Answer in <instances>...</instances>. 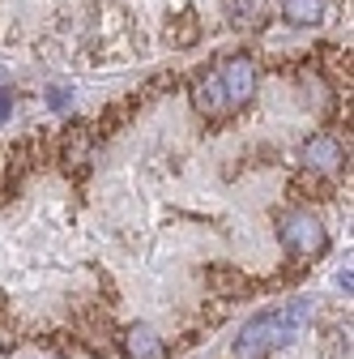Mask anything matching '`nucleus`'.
<instances>
[{"mask_svg":"<svg viewBox=\"0 0 354 359\" xmlns=\"http://www.w3.org/2000/svg\"><path fill=\"white\" fill-rule=\"evenodd\" d=\"M120 342H124V355H128V359H171V355H167V342H162L150 325H128Z\"/></svg>","mask_w":354,"mask_h":359,"instance_id":"39448f33","label":"nucleus"},{"mask_svg":"<svg viewBox=\"0 0 354 359\" xmlns=\"http://www.w3.org/2000/svg\"><path fill=\"white\" fill-rule=\"evenodd\" d=\"M218 81H222V95H227V107H231V103H248L256 95L260 77H256V65L248 56H231L222 65V77H218Z\"/></svg>","mask_w":354,"mask_h":359,"instance_id":"7ed1b4c3","label":"nucleus"},{"mask_svg":"<svg viewBox=\"0 0 354 359\" xmlns=\"http://www.w3.org/2000/svg\"><path fill=\"white\" fill-rule=\"evenodd\" d=\"M192 103H197V111H201V116H222V111H227V95H222V81H218V77L201 81V86L192 90Z\"/></svg>","mask_w":354,"mask_h":359,"instance_id":"423d86ee","label":"nucleus"},{"mask_svg":"<svg viewBox=\"0 0 354 359\" xmlns=\"http://www.w3.org/2000/svg\"><path fill=\"white\" fill-rule=\"evenodd\" d=\"M278 236L286 244V252L295 257H320L325 252V222L312 214V210H286L278 218Z\"/></svg>","mask_w":354,"mask_h":359,"instance_id":"f03ea898","label":"nucleus"},{"mask_svg":"<svg viewBox=\"0 0 354 359\" xmlns=\"http://www.w3.org/2000/svg\"><path fill=\"white\" fill-rule=\"evenodd\" d=\"M260 5H264V0H227L231 26H252V22L260 18Z\"/></svg>","mask_w":354,"mask_h":359,"instance_id":"6e6552de","label":"nucleus"},{"mask_svg":"<svg viewBox=\"0 0 354 359\" xmlns=\"http://www.w3.org/2000/svg\"><path fill=\"white\" fill-rule=\"evenodd\" d=\"M9 107H13V103H9V90H5V81H0V120L9 116Z\"/></svg>","mask_w":354,"mask_h":359,"instance_id":"9d476101","label":"nucleus"},{"mask_svg":"<svg viewBox=\"0 0 354 359\" xmlns=\"http://www.w3.org/2000/svg\"><path fill=\"white\" fill-rule=\"evenodd\" d=\"M48 103H52L56 111H69V107H73V90H69V86H48Z\"/></svg>","mask_w":354,"mask_h":359,"instance_id":"1a4fd4ad","label":"nucleus"},{"mask_svg":"<svg viewBox=\"0 0 354 359\" xmlns=\"http://www.w3.org/2000/svg\"><path fill=\"white\" fill-rule=\"evenodd\" d=\"M341 163H346V150H341V142L337 137H329V133H316L312 142L303 146V167L307 171H341Z\"/></svg>","mask_w":354,"mask_h":359,"instance_id":"20e7f679","label":"nucleus"},{"mask_svg":"<svg viewBox=\"0 0 354 359\" xmlns=\"http://www.w3.org/2000/svg\"><path fill=\"white\" fill-rule=\"evenodd\" d=\"M307 317H312V299H290L286 308H274V312H260L243 325V334L235 338V359H260L264 351L274 346H286L303 334Z\"/></svg>","mask_w":354,"mask_h":359,"instance_id":"f257e3e1","label":"nucleus"},{"mask_svg":"<svg viewBox=\"0 0 354 359\" xmlns=\"http://www.w3.org/2000/svg\"><path fill=\"white\" fill-rule=\"evenodd\" d=\"M282 13L290 26H316L325 18V0H282Z\"/></svg>","mask_w":354,"mask_h":359,"instance_id":"0eeeda50","label":"nucleus"}]
</instances>
